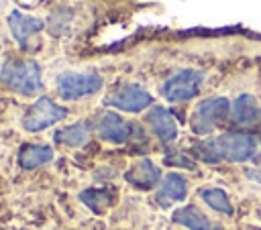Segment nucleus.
<instances>
[{
  "label": "nucleus",
  "instance_id": "obj_1",
  "mask_svg": "<svg viewBox=\"0 0 261 230\" xmlns=\"http://www.w3.org/2000/svg\"><path fill=\"white\" fill-rule=\"evenodd\" d=\"M257 151H259L257 138L245 132H226V134L208 138L196 147L198 157L204 159L206 163H216V161L243 163L253 159Z\"/></svg>",
  "mask_w": 261,
  "mask_h": 230
},
{
  "label": "nucleus",
  "instance_id": "obj_2",
  "mask_svg": "<svg viewBox=\"0 0 261 230\" xmlns=\"http://www.w3.org/2000/svg\"><path fill=\"white\" fill-rule=\"evenodd\" d=\"M0 81L24 98H31L43 90L41 67L35 59H6L0 67Z\"/></svg>",
  "mask_w": 261,
  "mask_h": 230
},
{
  "label": "nucleus",
  "instance_id": "obj_3",
  "mask_svg": "<svg viewBox=\"0 0 261 230\" xmlns=\"http://www.w3.org/2000/svg\"><path fill=\"white\" fill-rule=\"evenodd\" d=\"M104 81L98 71H63L55 79V90L61 100H82L102 90Z\"/></svg>",
  "mask_w": 261,
  "mask_h": 230
},
{
  "label": "nucleus",
  "instance_id": "obj_4",
  "mask_svg": "<svg viewBox=\"0 0 261 230\" xmlns=\"http://www.w3.org/2000/svg\"><path fill=\"white\" fill-rule=\"evenodd\" d=\"M67 116V108L55 104L49 96H41L33 102V106H29V110L22 114V128L27 132H41L61 120H65Z\"/></svg>",
  "mask_w": 261,
  "mask_h": 230
},
{
  "label": "nucleus",
  "instance_id": "obj_5",
  "mask_svg": "<svg viewBox=\"0 0 261 230\" xmlns=\"http://www.w3.org/2000/svg\"><path fill=\"white\" fill-rule=\"evenodd\" d=\"M228 110H230V104L226 98L222 96L206 98L194 108L190 126L196 134H208L228 116Z\"/></svg>",
  "mask_w": 261,
  "mask_h": 230
},
{
  "label": "nucleus",
  "instance_id": "obj_6",
  "mask_svg": "<svg viewBox=\"0 0 261 230\" xmlns=\"http://www.w3.org/2000/svg\"><path fill=\"white\" fill-rule=\"evenodd\" d=\"M104 104L122 112L139 114L153 106V96L139 83H122L104 98Z\"/></svg>",
  "mask_w": 261,
  "mask_h": 230
},
{
  "label": "nucleus",
  "instance_id": "obj_7",
  "mask_svg": "<svg viewBox=\"0 0 261 230\" xmlns=\"http://www.w3.org/2000/svg\"><path fill=\"white\" fill-rule=\"evenodd\" d=\"M202 83H204V71L181 69L161 85V96L167 102H188L198 96Z\"/></svg>",
  "mask_w": 261,
  "mask_h": 230
},
{
  "label": "nucleus",
  "instance_id": "obj_8",
  "mask_svg": "<svg viewBox=\"0 0 261 230\" xmlns=\"http://www.w3.org/2000/svg\"><path fill=\"white\" fill-rule=\"evenodd\" d=\"M133 130H135V124H130L128 120H124L120 114H116L112 110L102 112L96 120V134L102 140L112 142V145H122V142L130 140Z\"/></svg>",
  "mask_w": 261,
  "mask_h": 230
},
{
  "label": "nucleus",
  "instance_id": "obj_9",
  "mask_svg": "<svg viewBox=\"0 0 261 230\" xmlns=\"http://www.w3.org/2000/svg\"><path fill=\"white\" fill-rule=\"evenodd\" d=\"M145 122L149 124L151 132L161 140V142H171L175 140L177 136V124H175V118L171 116V112L163 106H151L147 116H145Z\"/></svg>",
  "mask_w": 261,
  "mask_h": 230
},
{
  "label": "nucleus",
  "instance_id": "obj_10",
  "mask_svg": "<svg viewBox=\"0 0 261 230\" xmlns=\"http://www.w3.org/2000/svg\"><path fill=\"white\" fill-rule=\"evenodd\" d=\"M124 179L133 187L147 191V189H153L155 185H159L163 177H161V169L151 159H141L135 165H130V169L124 173Z\"/></svg>",
  "mask_w": 261,
  "mask_h": 230
},
{
  "label": "nucleus",
  "instance_id": "obj_11",
  "mask_svg": "<svg viewBox=\"0 0 261 230\" xmlns=\"http://www.w3.org/2000/svg\"><path fill=\"white\" fill-rule=\"evenodd\" d=\"M8 26H10V33L16 41V45L20 49H27L29 39L33 35H37L39 31H43L45 22L37 16H29V14H22L20 10H12L8 14Z\"/></svg>",
  "mask_w": 261,
  "mask_h": 230
},
{
  "label": "nucleus",
  "instance_id": "obj_12",
  "mask_svg": "<svg viewBox=\"0 0 261 230\" xmlns=\"http://www.w3.org/2000/svg\"><path fill=\"white\" fill-rule=\"evenodd\" d=\"M188 195V181L184 179V175L179 173H167L155 193V202L161 208H169L175 202H184Z\"/></svg>",
  "mask_w": 261,
  "mask_h": 230
},
{
  "label": "nucleus",
  "instance_id": "obj_13",
  "mask_svg": "<svg viewBox=\"0 0 261 230\" xmlns=\"http://www.w3.org/2000/svg\"><path fill=\"white\" fill-rule=\"evenodd\" d=\"M16 161H18V167L24 169V171L39 169V167L53 161V147L39 145V142H27L18 149Z\"/></svg>",
  "mask_w": 261,
  "mask_h": 230
},
{
  "label": "nucleus",
  "instance_id": "obj_14",
  "mask_svg": "<svg viewBox=\"0 0 261 230\" xmlns=\"http://www.w3.org/2000/svg\"><path fill=\"white\" fill-rule=\"evenodd\" d=\"M232 120L241 126H255V124H261V104L249 96V94H243L239 96L234 102H232V112H230Z\"/></svg>",
  "mask_w": 261,
  "mask_h": 230
},
{
  "label": "nucleus",
  "instance_id": "obj_15",
  "mask_svg": "<svg viewBox=\"0 0 261 230\" xmlns=\"http://www.w3.org/2000/svg\"><path fill=\"white\" fill-rule=\"evenodd\" d=\"M90 122L86 120H77L73 124H67L59 130H55L53 134V140L61 147H71V149H77V147H84L88 140H90Z\"/></svg>",
  "mask_w": 261,
  "mask_h": 230
},
{
  "label": "nucleus",
  "instance_id": "obj_16",
  "mask_svg": "<svg viewBox=\"0 0 261 230\" xmlns=\"http://www.w3.org/2000/svg\"><path fill=\"white\" fill-rule=\"evenodd\" d=\"M171 220L175 224H181L186 226L188 230H222L220 226H214L204 212H200L196 206H184V208H177L171 216Z\"/></svg>",
  "mask_w": 261,
  "mask_h": 230
},
{
  "label": "nucleus",
  "instance_id": "obj_17",
  "mask_svg": "<svg viewBox=\"0 0 261 230\" xmlns=\"http://www.w3.org/2000/svg\"><path fill=\"white\" fill-rule=\"evenodd\" d=\"M80 199L94 214H104L116 202V191L110 187H88V189L80 191Z\"/></svg>",
  "mask_w": 261,
  "mask_h": 230
},
{
  "label": "nucleus",
  "instance_id": "obj_18",
  "mask_svg": "<svg viewBox=\"0 0 261 230\" xmlns=\"http://www.w3.org/2000/svg\"><path fill=\"white\" fill-rule=\"evenodd\" d=\"M200 197L206 206H210L214 212H220L224 216H230L232 214V204L226 195V191L218 189V187H202L200 189Z\"/></svg>",
  "mask_w": 261,
  "mask_h": 230
},
{
  "label": "nucleus",
  "instance_id": "obj_19",
  "mask_svg": "<svg viewBox=\"0 0 261 230\" xmlns=\"http://www.w3.org/2000/svg\"><path fill=\"white\" fill-rule=\"evenodd\" d=\"M165 163L167 165H181V167H194V163L190 161V159H186V157H181V155H175V157H165Z\"/></svg>",
  "mask_w": 261,
  "mask_h": 230
}]
</instances>
